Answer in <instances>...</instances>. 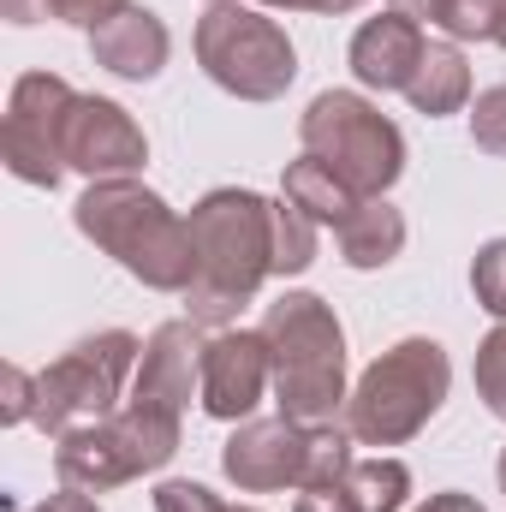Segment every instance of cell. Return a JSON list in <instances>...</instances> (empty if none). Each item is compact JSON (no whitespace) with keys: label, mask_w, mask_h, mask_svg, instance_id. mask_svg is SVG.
<instances>
[{"label":"cell","mask_w":506,"mask_h":512,"mask_svg":"<svg viewBox=\"0 0 506 512\" xmlns=\"http://www.w3.org/2000/svg\"><path fill=\"white\" fill-rule=\"evenodd\" d=\"M274 203L251 185H221L191 209L197 274L179 292L197 328H233L239 310L256 304L262 280L274 274Z\"/></svg>","instance_id":"cell-1"},{"label":"cell","mask_w":506,"mask_h":512,"mask_svg":"<svg viewBox=\"0 0 506 512\" xmlns=\"http://www.w3.org/2000/svg\"><path fill=\"white\" fill-rule=\"evenodd\" d=\"M72 221L149 292H185L197 274L191 215H179L143 179H90V191L72 203Z\"/></svg>","instance_id":"cell-2"},{"label":"cell","mask_w":506,"mask_h":512,"mask_svg":"<svg viewBox=\"0 0 506 512\" xmlns=\"http://www.w3.org/2000/svg\"><path fill=\"white\" fill-rule=\"evenodd\" d=\"M262 340L274 358V405L292 423H340L346 411V328L328 298L280 292L262 310Z\"/></svg>","instance_id":"cell-3"},{"label":"cell","mask_w":506,"mask_h":512,"mask_svg":"<svg viewBox=\"0 0 506 512\" xmlns=\"http://www.w3.org/2000/svg\"><path fill=\"white\" fill-rule=\"evenodd\" d=\"M447 387H453L447 346L429 334H411V340L387 346L358 376L340 423L358 447H405L411 435H423L435 423V411L447 405Z\"/></svg>","instance_id":"cell-4"},{"label":"cell","mask_w":506,"mask_h":512,"mask_svg":"<svg viewBox=\"0 0 506 512\" xmlns=\"http://www.w3.org/2000/svg\"><path fill=\"white\" fill-rule=\"evenodd\" d=\"M179 429H185V411L179 405H161V399L131 393L108 423L72 429V435L54 441V477L72 483V489H84V495L126 489V483L161 471L179 453Z\"/></svg>","instance_id":"cell-5"},{"label":"cell","mask_w":506,"mask_h":512,"mask_svg":"<svg viewBox=\"0 0 506 512\" xmlns=\"http://www.w3.org/2000/svg\"><path fill=\"white\" fill-rule=\"evenodd\" d=\"M352 465V435L346 423H292V417H245L227 447L221 471L245 495H274V489H322L346 477Z\"/></svg>","instance_id":"cell-6"},{"label":"cell","mask_w":506,"mask_h":512,"mask_svg":"<svg viewBox=\"0 0 506 512\" xmlns=\"http://www.w3.org/2000/svg\"><path fill=\"white\" fill-rule=\"evenodd\" d=\"M298 143L358 197H387L405 173V131L358 90H322L298 120Z\"/></svg>","instance_id":"cell-7"},{"label":"cell","mask_w":506,"mask_h":512,"mask_svg":"<svg viewBox=\"0 0 506 512\" xmlns=\"http://www.w3.org/2000/svg\"><path fill=\"white\" fill-rule=\"evenodd\" d=\"M137 358H143V340L126 328L84 334L72 352H60L36 376V429L60 441L72 429L108 423L126 399V382L137 376Z\"/></svg>","instance_id":"cell-8"},{"label":"cell","mask_w":506,"mask_h":512,"mask_svg":"<svg viewBox=\"0 0 506 512\" xmlns=\"http://www.w3.org/2000/svg\"><path fill=\"white\" fill-rule=\"evenodd\" d=\"M197 66L209 72V84H221L227 96L239 102H280L298 78V48L292 36L262 18L245 0H227V6H209L197 18Z\"/></svg>","instance_id":"cell-9"},{"label":"cell","mask_w":506,"mask_h":512,"mask_svg":"<svg viewBox=\"0 0 506 512\" xmlns=\"http://www.w3.org/2000/svg\"><path fill=\"white\" fill-rule=\"evenodd\" d=\"M72 84L60 72H24L6 96V167L12 179L54 191L66 179V155H60V131H66V108H72Z\"/></svg>","instance_id":"cell-10"},{"label":"cell","mask_w":506,"mask_h":512,"mask_svg":"<svg viewBox=\"0 0 506 512\" xmlns=\"http://www.w3.org/2000/svg\"><path fill=\"white\" fill-rule=\"evenodd\" d=\"M60 155L72 173L84 179H131L149 161V137L120 102L108 96H72L66 131H60Z\"/></svg>","instance_id":"cell-11"},{"label":"cell","mask_w":506,"mask_h":512,"mask_svg":"<svg viewBox=\"0 0 506 512\" xmlns=\"http://www.w3.org/2000/svg\"><path fill=\"white\" fill-rule=\"evenodd\" d=\"M274 387V358H268V340L262 328H215L203 340V411L215 423H245L262 393Z\"/></svg>","instance_id":"cell-12"},{"label":"cell","mask_w":506,"mask_h":512,"mask_svg":"<svg viewBox=\"0 0 506 512\" xmlns=\"http://www.w3.org/2000/svg\"><path fill=\"white\" fill-rule=\"evenodd\" d=\"M423 48H429L423 24H417L411 12L393 6V12L358 24V36H352V48H346V66H352V78H358L364 90H381V96L399 90V96H405V84H411Z\"/></svg>","instance_id":"cell-13"},{"label":"cell","mask_w":506,"mask_h":512,"mask_svg":"<svg viewBox=\"0 0 506 512\" xmlns=\"http://www.w3.org/2000/svg\"><path fill=\"white\" fill-rule=\"evenodd\" d=\"M90 54H96L102 72H114V78H126V84H155L161 66H167V54H173V36H167V24H161L149 6L126 0L120 12H108V18L90 30Z\"/></svg>","instance_id":"cell-14"},{"label":"cell","mask_w":506,"mask_h":512,"mask_svg":"<svg viewBox=\"0 0 506 512\" xmlns=\"http://www.w3.org/2000/svg\"><path fill=\"white\" fill-rule=\"evenodd\" d=\"M405 102L429 120H447L471 102V60L459 54V42H429L411 84H405Z\"/></svg>","instance_id":"cell-15"},{"label":"cell","mask_w":506,"mask_h":512,"mask_svg":"<svg viewBox=\"0 0 506 512\" xmlns=\"http://www.w3.org/2000/svg\"><path fill=\"white\" fill-rule=\"evenodd\" d=\"M334 239H340V256H346V268H387L393 256L405 251V215L387 203V197H364L340 227H334Z\"/></svg>","instance_id":"cell-16"},{"label":"cell","mask_w":506,"mask_h":512,"mask_svg":"<svg viewBox=\"0 0 506 512\" xmlns=\"http://www.w3.org/2000/svg\"><path fill=\"white\" fill-rule=\"evenodd\" d=\"M280 197L286 203H298L310 221H322V227H340L364 197L334 173V167H322L316 155H298V161H286V179H280Z\"/></svg>","instance_id":"cell-17"},{"label":"cell","mask_w":506,"mask_h":512,"mask_svg":"<svg viewBox=\"0 0 506 512\" xmlns=\"http://www.w3.org/2000/svg\"><path fill=\"white\" fill-rule=\"evenodd\" d=\"M340 489L364 512H399L411 501V471H405V459H381V453L376 459H352Z\"/></svg>","instance_id":"cell-18"},{"label":"cell","mask_w":506,"mask_h":512,"mask_svg":"<svg viewBox=\"0 0 506 512\" xmlns=\"http://www.w3.org/2000/svg\"><path fill=\"white\" fill-rule=\"evenodd\" d=\"M322 251V221H310L298 203H274V274L280 280H292V274H304L310 262Z\"/></svg>","instance_id":"cell-19"},{"label":"cell","mask_w":506,"mask_h":512,"mask_svg":"<svg viewBox=\"0 0 506 512\" xmlns=\"http://www.w3.org/2000/svg\"><path fill=\"white\" fill-rule=\"evenodd\" d=\"M471 376H477V399H483V405L506 423V322H495V328H489V340L477 346Z\"/></svg>","instance_id":"cell-20"},{"label":"cell","mask_w":506,"mask_h":512,"mask_svg":"<svg viewBox=\"0 0 506 512\" xmlns=\"http://www.w3.org/2000/svg\"><path fill=\"white\" fill-rule=\"evenodd\" d=\"M471 292H477V310H489L495 322H506V239H489L477 262H471Z\"/></svg>","instance_id":"cell-21"},{"label":"cell","mask_w":506,"mask_h":512,"mask_svg":"<svg viewBox=\"0 0 506 512\" xmlns=\"http://www.w3.org/2000/svg\"><path fill=\"white\" fill-rule=\"evenodd\" d=\"M471 143H477L483 155H501L506 161V84L483 90V96L471 102Z\"/></svg>","instance_id":"cell-22"},{"label":"cell","mask_w":506,"mask_h":512,"mask_svg":"<svg viewBox=\"0 0 506 512\" xmlns=\"http://www.w3.org/2000/svg\"><path fill=\"white\" fill-rule=\"evenodd\" d=\"M227 501L221 495H209L203 483H191V477H167L161 489H155V512H221Z\"/></svg>","instance_id":"cell-23"},{"label":"cell","mask_w":506,"mask_h":512,"mask_svg":"<svg viewBox=\"0 0 506 512\" xmlns=\"http://www.w3.org/2000/svg\"><path fill=\"white\" fill-rule=\"evenodd\" d=\"M0 423H36V376L6 364V399H0Z\"/></svg>","instance_id":"cell-24"},{"label":"cell","mask_w":506,"mask_h":512,"mask_svg":"<svg viewBox=\"0 0 506 512\" xmlns=\"http://www.w3.org/2000/svg\"><path fill=\"white\" fill-rule=\"evenodd\" d=\"M292 512H364L346 489H340V477L334 483H322V489H298V507Z\"/></svg>","instance_id":"cell-25"},{"label":"cell","mask_w":506,"mask_h":512,"mask_svg":"<svg viewBox=\"0 0 506 512\" xmlns=\"http://www.w3.org/2000/svg\"><path fill=\"white\" fill-rule=\"evenodd\" d=\"M126 0H54V18L60 24H84V30H96L108 12H120Z\"/></svg>","instance_id":"cell-26"},{"label":"cell","mask_w":506,"mask_h":512,"mask_svg":"<svg viewBox=\"0 0 506 512\" xmlns=\"http://www.w3.org/2000/svg\"><path fill=\"white\" fill-rule=\"evenodd\" d=\"M30 512H102L96 507V495H84V489H72V483H60L48 501H36Z\"/></svg>","instance_id":"cell-27"},{"label":"cell","mask_w":506,"mask_h":512,"mask_svg":"<svg viewBox=\"0 0 506 512\" xmlns=\"http://www.w3.org/2000/svg\"><path fill=\"white\" fill-rule=\"evenodd\" d=\"M256 6H274V12H358L370 0H256Z\"/></svg>","instance_id":"cell-28"},{"label":"cell","mask_w":506,"mask_h":512,"mask_svg":"<svg viewBox=\"0 0 506 512\" xmlns=\"http://www.w3.org/2000/svg\"><path fill=\"white\" fill-rule=\"evenodd\" d=\"M0 12L12 24H42V18H54V0H0Z\"/></svg>","instance_id":"cell-29"},{"label":"cell","mask_w":506,"mask_h":512,"mask_svg":"<svg viewBox=\"0 0 506 512\" xmlns=\"http://www.w3.org/2000/svg\"><path fill=\"white\" fill-rule=\"evenodd\" d=\"M417 512H483V501H471L465 489H441V495H429Z\"/></svg>","instance_id":"cell-30"},{"label":"cell","mask_w":506,"mask_h":512,"mask_svg":"<svg viewBox=\"0 0 506 512\" xmlns=\"http://www.w3.org/2000/svg\"><path fill=\"white\" fill-rule=\"evenodd\" d=\"M495 48H506V0H495Z\"/></svg>","instance_id":"cell-31"},{"label":"cell","mask_w":506,"mask_h":512,"mask_svg":"<svg viewBox=\"0 0 506 512\" xmlns=\"http://www.w3.org/2000/svg\"><path fill=\"white\" fill-rule=\"evenodd\" d=\"M495 471H501V495H506V447H501V465H495Z\"/></svg>","instance_id":"cell-32"},{"label":"cell","mask_w":506,"mask_h":512,"mask_svg":"<svg viewBox=\"0 0 506 512\" xmlns=\"http://www.w3.org/2000/svg\"><path fill=\"white\" fill-rule=\"evenodd\" d=\"M221 512H256V507H221Z\"/></svg>","instance_id":"cell-33"},{"label":"cell","mask_w":506,"mask_h":512,"mask_svg":"<svg viewBox=\"0 0 506 512\" xmlns=\"http://www.w3.org/2000/svg\"><path fill=\"white\" fill-rule=\"evenodd\" d=\"M209 6H227V0H209Z\"/></svg>","instance_id":"cell-34"}]
</instances>
